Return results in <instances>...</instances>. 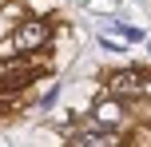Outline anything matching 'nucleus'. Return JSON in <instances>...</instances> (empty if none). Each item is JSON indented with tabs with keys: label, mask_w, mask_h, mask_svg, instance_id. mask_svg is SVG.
Returning <instances> with one entry per match:
<instances>
[{
	"label": "nucleus",
	"mask_w": 151,
	"mask_h": 147,
	"mask_svg": "<svg viewBox=\"0 0 151 147\" xmlns=\"http://www.w3.org/2000/svg\"><path fill=\"white\" fill-rule=\"evenodd\" d=\"M48 44H52V24H48V16H28V20H20L12 28V36L4 40L0 56H32V52H44Z\"/></svg>",
	"instance_id": "1"
},
{
	"label": "nucleus",
	"mask_w": 151,
	"mask_h": 147,
	"mask_svg": "<svg viewBox=\"0 0 151 147\" xmlns=\"http://www.w3.org/2000/svg\"><path fill=\"white\" fill-rule=\"evenodd\" d=\"M104 92L119 95L123 103L127 100H143V95H151V76L139 72V68H119V72H111V76L104 80Z\"/></svg>",
	"instance_id": "2"
},
{
	"label": "nucleus",
	"mask_w": 151,
	"mask_h": 147,
	"mask_svg": "<svg viewBox=\"0 0 151 147\" xmlns=\"http://www.w3.org/2000/svg\"><path fill=\"white\" fill-rule=\"evenodd\" d=\"M68 143H80V147H104V143H123V135H119V127H107V123H99V119H91V123L80 127Z\"/></svg>",
	"instance_id": "3"
},
{
	"label": "nucleus",
	"mask_w": 151,
	"mask_h": 147,
	"mask_svg": "<svg viewBox=\"0 0 151 147\" xmlns=\"http://www.w3.org/2000/svg\"><path fill=\"white\" fill-rule=\"evenodd\" d=\"M123 115H127V111H123V100H119V95H107V100L96 103V119H99V123H107V127H119Z\"/></svg>",
	"instance_id": "4"
},
{
	"label": "nucleus",
	"mask_w": 151,
	"mask_h": 147,
	"mask_svg": "<svg viewBox=\"0 0 151 147\" xmlns=\"http://www.w3.org/2000/svg\"><path fill=\"white\" fill-rule=\"evenodd\" d=\"M104 28L115 32L119 40H127V44H143V40H147V32L135 28V24H127V20H104Z\"/></svg>",
	"instance_id": "5"
},
{
	"label": "nucleus",
	"mask_w": 151,
	"mask_h": 147,
	"mask_svg": "<svg viewBox=\"0 0 151 147\" xmlns=\"http://www.w3.org/2000/svg\"><path fill=\"white\" fill-rule=\"evenodd\" d=\"M119 4H123V0H83V8H88V12H96V16H111Z\"/></svg>",
	"instance_id": "6"
},
{
	"label": "nucleus",
	"mask_w": 151,
	"mask_h": 147,
	"mask_svg": "<svg viewBox=\"0 0 151 147\" xmlns=\"http://www.w3.org/2000/svg\"><path fill=\"white\" fill-rule=\"evenodd\" d=\"M96 44H99V52H107V56H123V52H127V44H119L115 32H111V36H99Z\"/></svg>",
	"instance_id": "7"
},
{
	"label": "nucleus",
	"mask_w": 151,
	"mask_h": 147,
	"mask_svg": "<svg viewBox=\"0 0 151 147\" xmlns=\"http://www.w3.org/2000/svg\"><path fill=\"white\" fill-rule=\"evenodd\" d=\"M60 92H64V87H60V84H52V87H48V92L36 100V108H40V111H52L56 103H60Z\"/></svg>",
	"instance_id": "8"
},
{
	"label": "nucleus",
	"mask_w": 151,
	"mask_h": 147,
	"mask_svg": "<svg viewBox=\"0 0 151 147\" xmlns=\"http://www.w3.org/2000/svg\"><path fill=\"white\" fill-rule=\"evenodd\" d=\"M143 48H147V56H151V36H147V40H143Z\"/></svg>",
	"instance_id": "9"
}]
</instances>
